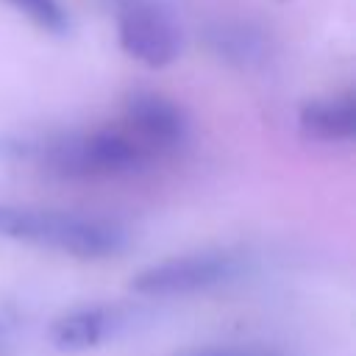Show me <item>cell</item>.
Instances as JSON below:
<instances>
[{
  "label": "cell",
  "mask_w": 356,
  "mask_h": 356,
  "mask_svg": "<svg viewBox=\"0 0 356 356\" xmlns=\"http://www.w3.org/2000/svg\"><path fill=\"white\" fill-rule=\"evenodd\" d=\"M245 270L242 259L225 250H203L156 261L131 275L128 289L145 298H181L231 284Z\"/></svg>",
  "instance_id": "3"
},
{
  "label": "cell",
  "mask_w": 356,
  "mask_h": 356,
  "mask_svg": "<svg viewBox=\"0 0 356 356\" xmlns=\"http://www.w3.org/2000/svg\"><path fill=\"white\" fill-rule=\"evenodd\" d=\"M11 334H14V317L8 312H0V348L11 339Z\"/></svg>",
  "instance_id": "11"
},
{
  "label": "cell",
  "mask_w": 356,
  "mask_h": 356,
  "mask_svg": "<svg viewBox=\"0 0 356 356\" xmlns=\"http://www.w3.org/2000/svg\"><path fill=\"white\" fill-rule=\"evenodd\" d=\"M178 356H275L273 350L264 348H234V345H217V348H195L184 350Z\"/></svg>",
  "instance_id": "10"
},
{
  "label": "cell",
  "mask_w": 356,
  "mask_h": 356,
  "mask_svg": "<svg viewBox=\"0 0 356 356\" xmlns=\"http://www.w3.org/2000/svg\"><path fill=\"white\" fill-rule=\"evenodd\" d=\"M122 323H125V317L117 306H106V303L78 306V309H70V312L58 314L50 323L47 339L56 350L81 353V350L103 345L108 337H114V331Z\"/></svg>",
  "instance_id": "6"
},
{
  "label": "cell",
  "mask_w": 356,
  "mask_h": 356,
  "mask_svg": "<svg viewBox=\"0 0 356 356\" xmlns=\"http://www.w3.org/2000/svg\"><path fill=\"white\" fill-rule=\"evenodd\" d=\"M298 128L306 139L350 142L356 136V100L353 95L306 100L298 111Z\"/></svg>",
  "instance_id": "8"
},
{
  "label": "cell",
  "mask_w": 356,
  "mask_h": 356,
  "mask_svg": "<svg viewBox=\"0 0 356 356\" xmlns=\"http://www.w3.org/2000/svg\"><path fill=\"white\" fill-rule=\"evenodd\" d=\"M0 236L75 259H108L128 248V231L120 222L25 206H0Z\"/></svg>",
  "instance_id": "2"
},
{
  "label": "cell",
  "mask_w": 356,
  "mask_h": 356,
  "mask_svg": "<svg viewBox=\"0 0 356 356\" xmlns=\"http://www.w3.org/2000/svg\"><path fill=\"white\" fill-rule=\"evenodd\" d=\"M3 3L44 33L64 36L70 31V14L61 0H3Z\"/></svg>",
  "instance_id": "9"
},
{
  "label": "cell",
  "mask_w": 356,
  "mask_h": 356,
  "mask_svg": "<svg viewBox=\"0 0 356 356\" xmlns=\"http://www.w3.org/2000/svg\"><path fill=\"white\" fill-rule=\"evenodd\" d=\"M125 120L134 128V136H139L147 147L172 150L184 145L189 134V120L184 108L156 92H134L125 100Z\"/></svg>",
  "instance_id": "5"
},
{
  "label": "cell",
  "mask_w": 356,
  "mask_h": 356,
  "mask_svg": "<svg viewBox=\"0 0 356 356\" xmlns=\"http://www.w3.org/2000/svg\"><path fill=\"white\" fill-rule=\"evenodd\" d=\"M153 147L125 131L47 134V136H0V159L33 161L61 178L128 175L150 164Z\"/></svg>",
  "instance_id": "1"
},
{
  "label": "cell",
  "mask_w": 356,
  "mask_h": 356,
  "mask_svg": "<svg viewBox=\"0 0 356 356\" xmlns=\"http://www.w3.org/2000/svg\"><path fill=\"white\" fill-rule=\"evenodd\" d=\"M203 42L214 58L236 70H256L270 58V39L253 22L217 19L203 31Z\"/></svg>",
  "instance_id": "7"
},
{
  "label": "cell",
  "mask_w": 356,
  "mask_h": 356,
  "mask_svg": "<svg viewBox=\"0 0 356 356\" xmlns=\"http://www.w3.org/2000/svg\"><path fill=\"white\" fill-rule=\"evenodd\" d=\"M117 44L134 61L164 70L184 50V28L178 14L161 0H131L117 14Z\"/></svg>",
  "instance_id": "4"
}]
</instances>
